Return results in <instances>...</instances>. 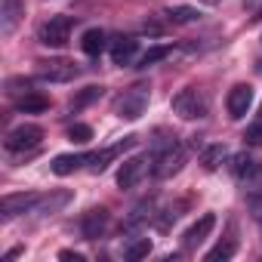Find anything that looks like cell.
<instances>
[{"label": "cell", "mask_w": 262, "mask_h": 262, "mask_svg": "<svg viewBox=\"0 0 262 262\" xmlns=\"http://www.w3.org/2000/svg\"><path fill=\"white\" fill-rule=\"evenodd\" d=\"M185 161H188V148H185V142H179L173 136V139L161 142L158 151L151 155V173H155V179H170L182 170Z\"/></svg>", "instance_id": "1"}, {"label": "cell", "mask_w": 262, "mask_h": 262, "mask_svg": "<svg viewBox=\"0 0 262 262\" xmlns=\"http://www.w3.org/2000/svg\"><path fill=\"white\" fill-rule=\"evenodd\" d=\"M40 139H43V129L37 123H22V126H16V129L7 133L4 148L10 155H22V151H34L40 145Z\"/></svg>", "instance_id": "2"}, {"label": "cell", "mask_w": 262, "mask_h": 262, "mask_svg": "<svg viewBox=\"0 0 262 262\" xmlns=\"http://www.w3.org/2000/svg\"><path fill=\"white\" fill-rule=\"evenodd\" d=\"M173 111L182 117V120H198L207 114V96L194 86H185L173 96Z\"/></svg>", "instance_id": "3"}, {"label": "cell", "mask_w": 262, "mask_h": 262, "mask_svg": "<svg viewBox=\"0 0 262 262\" xmlns=\"http://www.w3.org/2000/svg\"><path fill=\"white\" fill-rule=\"evenodd\" d=\"M145 105H148V86L145 83H133L129 90H123V96L114 102V111H117V117L136 120V117H142Z\"/></svg>", "instance_id": "4"}, {"label": "cell", "mask_w": 262, "mask_h": 262, "mask_svg": "<svg viewBox=\"0 0 262 262\" xmlns=\"http://www.w3.org/2000/svg\"><path fill=\"white\" fill-rule=\"evenodd\" d=\"M151 167V155H133V158H126L117 170V188H136L142 182V176L148 173Z\"/></svg>", "instance_id": "5"}, {"label": "cell", "mask_w": 262, "mask_h": 262, "mask_svg": "<svg viewBox=\"0 0 262 262\" xmlns=\"http://www.w3.org/2000/svg\"><path fill=\"white\" fill-rule=\"evenodd\" d=\"M231 176L241 182V185H262V161L241 151L231 158Z\"/></svg>", "instance_id": "6"}, {"label": "cell", "mask_w": 262, "mask_h": 262, "mask_svg": "<svg viewBox=\"0 0 262 262\" xmlns=\"http://www.w3.org/2000/svg\"><path fill=\"white\" fill-rule=\"evenodd\" d=\"M37 40L43 47H65L71 40V19L68 16H56V19L43 22L37 28Z\"/></svg>", "instance_id": "7"}, {"label": "cell", "mask_w": 262, "mask_h": 262, "mask_svg": "<svg viewBox=\"0 0 262 262\" xmlns=\"http://www.w3.org/2000/svg\"><path fill=\"white\" fill-rule=\"evenodd\" d=\"M77 74H80V68L68 59H47V62L37 65V77L47 80V83H68Z\"/></svg>", "instance_id": "8"}, {"label": "cell", "mask_w": 262, "mask_h": 262, "mask_svg": "<svg viewBox=\"0 0 262 262\" xmlns=\"http://www.w3.org/2000/svg\"><path fill=\"white\" fill-rule=\"evenodd\" d=\"M37 201H40V194H28V191L7 194L4 201H0V219L10 222V219H16V216H22V213H34Z\"/></svg>", "instance_id": "9"}, {"label": "cell", "mask_w": 262, "mask_h": 262, "mask_svg": "<svg viewBox=\"0 0 262 262\" xmlns=\"http://www.w3.org/2000/svg\"><path fill=\"white\" fill-rule=\"evenodd\" d=\"M250 105H253V86H250V83H237V86H231V90H228L225 108H228V117H231V120L247 117Z\"/></svg>", "instance_id": "10"}, {"label": "cell", "mask_w": 262, "mask_h": 262, "mask_svg": "<svg viewBox=\"0 0 262 262\" xmlns=\"http://www.w3.org/2000/svg\"><path fill=\"white\" fill-rule=\"evenodd\" d=\"M133 145H136V136H123L120 142H114V145H108V148H102V151L90 155V170H93V173H102L114 158H120L126 148H133Z\"/></svg>", "instance_id": "11"}, {"label": "cell", "mask_w": 262, "mask_h": 262, "mask_svg": "<svg viewBox=\"0 0 262 262\" xmlns=\"http://www.w3.org/2000/svg\"><path fill=\"white\" fill-rule=\"evenodd\" d=\"M105 228H108V210H105V207H93V210L83 213V219H80V234H83L86 241H99V237L105 234Z\"/></svg>", "instance_id": "12"}, {"label": "cell", "mask_w": 262, "mask_h": 262, "mask_svg": "<svg viewBox=\"0 0 262 262\" xmlns=\"http://www.w3.org/2000/svg\"><path fill=\"white\" fill-rule=\"evenodd\" d=\"M22 16H25L22 0H0V34H13Z\"/></svg>", "instance_id": "13"}, {"label": "cell", "mask_w": 262, "mask_h": 262, "mask_svg": "<svg viewBox=\"0 0 262 262\" xmlns=\"http://www.w3.org/2000/svg\"><path fill=\"white\" fill-rule=\"evenodd\" d=\"M213 225H216V216L213 213H204L185 234H182V244H185V250H194V247H201L207 237H210V231H213Z\"/></svg>", "instance_id": "14"}, {"label": "cell", "mask_w": 262, "mask_h": 262, "mask_svg": "<svg viewBox=\"0 0 262 262\" xmlns=\"http://www.w3.org/2000/svg\"><path fill=\"white\" fill-rule=\"evenodd\" d=\"M136 53H139V43L133 40V37H117L114 43H111V62L114 65H133V59H136Z\"/></svg>", "instance_id": "15"}, {"label": "cell", "mask_w": 262, "mask_h": 262, "mask_svg": "<svg viewBox=\"0 0 262 262\" xmlns=\"http://www.w3.org/2000/svg\"><path fill=\"white\" fill-rule=\"evenodd\" d=\"M83 164H90V155H59V158H53L50 170H53L56 176H71V173L80 170Z\"/></svg>", "instance_id": "16"}, {"label": "cell", "mask_w": 262, "mask_h": 262, "mask_svg": "<svg viewBox=\"0 0 262 262\" xmlns=\"http://www.w3.org/2000/svg\"><path fill=\"white\" fill-rule=\"evenodd\" d=\"M164 16H167V22H173V25H194V22L201 19V10H194V7H182V4H173V7L164 10Z\"/></svg>", "instance_id": "17"}, {"label": "cell", "mask_w": 262, "mask_h": 262, "mask_svg": "<svg viewBox=\"0 0 262 262\" xmlns=\"http://www.w3.org/2000/svg\"><path fill=\"white\" fill-rule=\"evenodd\" d=\"M71 201V191H53V194H47V198H40L37 201V207H34V213H40V216H50V213H59L65 204Z\"/></svg>", "instance_id": "18"}, {"label": "cell", "mask_w": 262, "mask_h": 262, "mask_svg": "<svg viewBox=\"0 0 262 262\" xmlns=\"http://www.w3.org/2000/svg\"><path fill=\"white\" fill-rule=\"evenodd\" d=\"M80 50H83L86 56H102V50H105V31H102V28H90V31H83V37H80Z\"/></svg>", "instance_id": "19"}, {"label": "cell", "mask_w": 262, "mask_h": 262, "mask_svg": "<svg viewBox=\"0 0 262 262\" xmlns=\"http://www.w3.org/2000/svg\"><path fill=\"white\" fill-rule=\"evenodd\" d=\"M16 108H19L22 114H40V111H47V108H50V99L31 90V93H25V96L16 102Z\"/></svg>", "instance_id": "20"}, {"label": "cell", "mask_w": 262, "mask_h": 262, "mask_svg": "<svg viewBox=\"0 0 262 262\" xmlns=\"http://www.w3.org/2000/svg\"><path fill=\"white\" fill-rule=\"evenodd\" d=\"M228 158V151H225V145L222 142H213V145H207L204 151H201V164H204V170H219V164Z\"/></svg>", "instance_id": "21"}, {"label": "cell", "mask_w": 262, "mask_h": 262, "mask_svg": "<svg viewBox=\"0 0 262 262\" xmlns=\"http://www.w3.org/2000/svg\"><path fill=\"white\" fill-rule=\"evenodd\" d=\"M170 53H173V47H151V50H145V53L136 59V68H151V65L164 62Z\"/></svg>", "instance_id": "22"}, {"label": "cell", "mask_w": 262, "mask_h": 262, "mask_svg": "<svg viewBox=\"0 0 262 262\" xmlns=\"http://www.w3.org/2000/svg\"><path fill=\"white\" fill-rule=\"evenodd\" d=\"M182 210H185V201H179V204H170V207H167V210H164V213L155 219V222H158V228H161V231H170V225H176V222H179Z\"/></svg>", "instance_id": "23"}, {"label": "cell", "mask_w": 262, "mask_h": 262, "mask_svg": "<svg viewBox=\"0 0 262 262\" xmlns=\"http://www.w3.org/2000/svg\"><path fill=\"white\" fill-rule=\"evenodd\" d=\"M151 210H155V201H142V204H136V207H133V213L126 216V222H123V225H126V228H136V225H142V222L151 216Z\"/></svg>", "instance_id": "24"}, {"label": "cell", "mask_w": 262, "mask_h": 262, "mask_svg": "<svg viewBox=\"0 0 262 262\" xmlns=\"http://www.w3.org/2000/svg\"><path fill=\"white\" fill-rule=\"evenodd\" d=\"M102 96V86H86V90H80L77 96H71V111H80V108H86L90 102H96Z\"/></svg>", "instance_id": "25"}, {"label": "cell", "mask_w": 262, "mask_h": 262, "mask_svg": "<svg viewBox=\"0 0 262 262\" xmlns=\"http://www.w3.org/2000/svg\"><path fill=\"white\" fill-rule=\"evenodd\" d=\"M234 250H237V244H234V241L228 237V241H219V244H216V247H213V250H210V253L204 256V259H207V262H219V259H231V256H234Z\"/></svg>", "instance_id": "26"}, {"label": "cell", "mask_w": 262, "mask_h": 262, "mask_svg": "<svg viewBox=\"0 0 262 262\" xmlns=\"http://www.w3.org/2000/svg\"><path fill=\"white\" fill-rule=\"evenodd\" d=\"M148 253H151V241H148V237H139V241H133V244L126 247V259H129V262H139V259H145Z\"/></svg>", "instance_id": "27"}, {"label": "cell", "mask_w": 262, "mask_h": 262, "mask_svg": "<svg viewBox=\"0 0 262 262\" xmlns=\"http://www.w3.org/2000/svg\"><path fill=\"white\" fill-rule=\"evenodd\" d=\"M244 142H247V145H253V148H262V117H259V120H253V123L247 126Z\"/></svg>", "instance_id": "28"}, {"label": "cell", "mask_w": 262, "mask_h": 262, "mask_svg": "<svg viewBox=\"0 0 262 262\" xmlns=\"http://www.w3.org/2000/svg\"><path fill=\"white\" fill-rule=\"evenodd\" d=\"M7 93H10V96H19V99H22L25 93H31V83H28L25 77H10V80H7Z\"/></svg>", "instance_id": "29"}, {"label": "cell", "mask_w": 262, "mask_h": 262, "mask_svg": "<svg viewBox=\"0 0 262 262\" xmlns=\"http://www.w3.org/2000/svg\"><path fill=\"white\" fill-rule=\"evenodd\" d=\"M68 136H71V142H90V139H93V129H90L86 123H74V126L68 129Z\"/></svg>", "instance_id": "30"}, {"label": "cell", "mask_w": 262, "mask_h": 262, "mask_svg": "<svg viewBox=\"0 0 262 262\" xmlns=\"http://www.w3.org/2000/svg\"><path fill=\"white\" fill-rule=\"evenodd\" d=\"M250 213H253V219L262 225V198H250Z\"/></svg>", "instance_id": "31"}, {"label": "cell", "mask_w": 262, "mask_h": 262, "mask_svg": "<svg viewBox=\"0 0 262 262\" xmlns=\"http://www.w3.org/2000/svg\"><path fill=\"white\" fill-rule=\"evenodd\" d=\"M59 259H74V262H83V253H74V250H62Z\"/></svg>", "instance_id": "32"}, {"label": "cell", "mask_w": 262, "mask_h": 262, "mask_svg": "<svg viewBox=\"0 0 262 262\" xmlns=\"http://www.w3.org/2000/svg\"><path fill=\"white\" fill-rule=\"evenodd\" d=\"M198 4H204V7H216V4H222V0H198Z\"/></svg>", "instance_id": "33"}]
</instances>
